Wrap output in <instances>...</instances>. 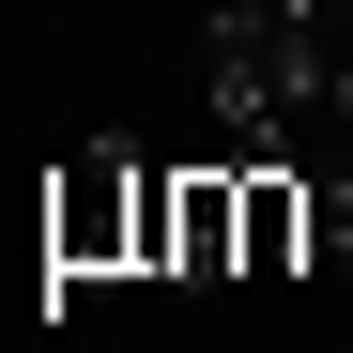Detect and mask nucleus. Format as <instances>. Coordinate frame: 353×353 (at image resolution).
<instances>
[{
    "instance_id": "obj_4",
    "label": "nucleus",
    "mask_w": 353,
    "mask_h": 353,
    "mask_svg": "<svg viewBox=\"0 0 353 353\" xmlns=\"http://www.w3.org/2000/svg\"><path fill=\"white\" fill-rule=\"evenodd\" d=\"M246 261H261V276L307 261V185H292L276 154H246Z\"/></svg>"
},
{
    "instance_id": "obj_6",
    "label": "nucleus",
    "mask_w": 353,
    "mask_h": 353,
    "mask_svg": "<svg viewBox=\"0 0 353 353\" xmlns=\"http://www.w3.org/2000/svg\"><path fill=\"white\" fill-rule=\"evenodd\" d=\"M323 108H338V123H353V46H338V77H323Z\"/></svg>"
},
{
    "instance_id": "obj_2",
    "label": "nucleus",
    "mask_w": 353,
    "mask_h": 353,
    "mask_svg": "<svg viewBox=\"0 0 353 353\" xmlns=\"http://www.w3.org/2000/svg\"><path fill=\"white\" fill-rule=\"evenodd\" d=\"M139 261L154 276H230L246 261V169H154V215H139Z\"/></svg>"
},
{
    "instance_id": "obj_1",
    "label": "nucleus",
    "mask_w": 353,
    "mask_h": 353,
    "mask_svg": "<svg viewBox=\"0 0 353 353\" xmlns=\"http://www.w3.org/2000/svg\"><path fill=\"white\" fill-rule=\"evenodd\" d=\"M338 46H353V0H215L200 16V92H215L230 154H276L307 123L323 77H338Z\"/></svg>"
},
{
    "instance_id": "obj_5",
    "label": "nucleus",
    "mask_w": 353,
    "mask_h": 353,
    "mask_svg": "<svg viewBox=\"0 0 353 353\" xmlns=\"http://www.w3.org/2000/svg\"><path fill=\"white\" fill-rule=\"evenodd\" d=\"M307 261L353 276V185H307Z\"/></svg>"
},
{
    "instance_id": "obj_3",
    "label": "nucleus",
    "mask_w": 353,
    "mask_h": 353,
    "mask_svg": "<svg viewBox=\"0 0 353 353\" xmlns=\"http://www.w3.org/2000/svg\"><path fill=\"white\" fill-rule=\"evenodd\" d=\"M139 215H154V169H139V154H77V169H62V200H46V246H62V276L139 261Z\"/></svg>"
}]
</instances>
